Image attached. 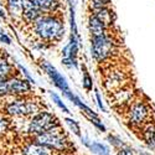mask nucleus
Listing matches in <instances>:
<instances>
[{
	"label": "nucleus",
	"instance_id": "f257e3e1",
	"mask_svg": "<svg viewBox=\"0 0 155 155\" xmlns=\"http://www.w3.org/2000/svg\"><path fill=\"white\" fill-rule=\"evenodd\" d=\"M31 29L37 37L41 47L57 45L64 35V21L61 12L54 14H42L32 25Z\"/></svg>",
	"mask_w": 155,
	"mask_h": 155
},
{
	"label": "nucleus",
	"instance_id": "f03ea898",
	"mask_svg": "<svg viewBox=\"0 0 155 155\" xmlns=\"http://www.w3.org/2000/svg\"><path fill=\"white\" fill-rule=\"evenodd\" d=\"M3 109L5 115L14 118H32L34 115L44 110L38 101H35L29 96L12 97L11 101L5 103Z\"/></svg>",
	"mask_w": 155,
	"mask_h": 155
},
{
	"label": "nucleus",
	"instance_id": "7ed1b4c3",
	"mask_svg": "<svg viewBox=\"0 0 155 155\" xmlns=\"http://www.w3.org/2000/svg\"><path fill=\"white\" fill-rule=\"evenodd\" d=\"M32 140L36 143L41 144L44 147H47L50 149L55 150L56 153H63L71 149V141L68 139V135L66 134V132L60 127L51 129L48 132H45L42 134H38L32 137Z\"/></svg>",
	"mask_w": 155,
	"mask_h": 155
},
{
	"label": "nucleus",
	"instance_id": "20e7f679",
	"mask_svg": "<svg viewBox=\"0 0 155 155\" xmlns=\"http://www.w3.org/2000/svg\"><path fill=\"white\" fill-rule=\"evenodd\" d=\"M117 42L108 34L91 38V54L97 62H104L106 60L110 58L117 52Z\"/></svg>",
	"mask_w": 155,
	"mask_h": 155
},
{
	"label": "nucleus",
	"instance_id": "39448f33",
	"mask_svg": "<svg viewBox=\"0 0 155 155\" xmlns=\"http://www.w3.org/2000/svg\"><path fill=\"white\" fill-rule=\"evenodd\" d=\"M60 127V120L54 113H50L47 110H42L30 118L28 123V133L32 137L42 134L48 132L51 129Z\"/></svg>",
	"mask_w": 155,
	"mask_h": 155
},
{
	"label": "nucleus",
	"instance_id": "423d86ee",
	"mask_svg": "<svg viewBox=\"0 0 155 155\" xmlns=\"http://www.w3.org/2000/svg\"><path fill=\"white\" fill-rule=\"evenodd\" d=\"M127 118H128V122L133 127L140 128L147 125L148 123H150L149 120L151 118L150 106L143 101H134L128 107Z\"/></svg>",
	"mask_w": 155,
	"mask_h": 155
},
{
	"label": "nucleus",
	"instance_id": "0eeeda50",
	"mask_svg": "<svg viewBox=\"0 0 155 155\" xmlns=\"http://www.w3.org/2000/svg\"><path fill=\"white\" fill-rule=\"evenodd\" d=\"M32 91L31 82L20 76H14L8 80V96L10 97H26Z\"/></svg>",
	"mask_w": 155,
	"mask_h": 155
},
{
	"label": "nucleus",
	"instance_id": "6e6552de",
	"mask_svg": "<svg viewBox=\"0 0 155 155\" xmlns=\"http://www.w3.org/2000/svg\"><path fill=\"white\" fill-rule=\"evenodd\" d=\"M123 82H125V73L118 68H113L106 73L104 86L109 92H118L124 88Z\"/></svg>",
	"mask_w": 155,
	"mask_h": 155
},
{
	"label": "nucleus",
	"instance_id": "1a4fd4ad",
	"mask_svg": "<svg viewBox=\"0 0 155 155\" xmlns=\"http://www.w3.org/2000/svg\"><path fill=\"white\" fill-rule=\"evenodd\" d=\"M42 67H44V70H45V72L47 73V76L51 78V81H52V83L58 88V89H61L62 92H67V91H70V88H68V83H67V81H66V78L52 66L51 63H48V62H44L42 63Z\"/></svg>",
	"mask_w": 155,
	"mask_h": 155
},
{
	"label": "nucleus",
	"instance_id": "9d476101",
	"mask_svg": "<svg viewBox=\"0 0 155 155\" xmlns=\"http://www.w3.org/2000/svg\"><path fill=\"white\" fill-rule=\"evenodd\" d=\"M21 155H56V151L31 140L22 145Z\"/></svg>",
	"mask_w": 155,
	"mask_h": 155
},
{
	"label": "nucleus",
	"instance_id": "9b49d317",
	"mask_svg": "<svg viewBox=\"0 0 155 155\" xmlns=\"http://www.w3.org/2000/svg\"><path fill=\"white\" fill-rule=\"evenodd\" d=\"M42 14H54L60 12L61 0H29Z\"/></svg>",
	"mask_w": 155,
	"mask_h": 155
},
{
	"label": "nucleus",
	"instance_id": "f8f14e48",
	"mask_svg": "<svg viewBox=\"0 0 155 155\" xmlns=\"http://www.w3.org/2000/svg\"><path fill=\"white\" fill-rule=\"evenodd\" d=\"M107 30H108V28L93 14V12L88 16V31L92 35V37L107 35Z\"/></svg>",
	"mask_w": 155,
	"mask_h": 155
},
{
	"label": "nucleus",
	"instance_id": "ddd939ff",
	"mask_svg": "<svg viewBox=\"0 0 155 155\" xmlns=\"http://www.w3.org/2000/svg\"><path fill=\"white\" fill-rule=\"evenodd\" d=\"M42 15V12L38 10L35 5H32L29 0H25V5H24V11H22V21L25 24L32 25L38 18Z\"/></svg>",
	"mask_w": 155,
	"mask_h": 155
},
{
	"label": "nucleus",
	"instance_id": "4468645a",
	"mask_svg": "<svg viewBox=\"0 0 155 155\" xmlns=\"http://www.w3.org/2000/svg\"><path fill=\"white\" fill-rule=\"evenodd\" d=\"M24 5L25 0H5V9L9 12V15L15 20L22 19Z\"/></svg>",
	"mask_w": 155,
	"mask_h": 155
},
{
	"label": "nucleus",
	"instance_id": "2eb2a0df",
	"mask_svg": "<svg viewBox=\"0 0 155 155\" xmlns=\"http://www.w3.org/2000/svg\"><path fill=\"white\" fill-rule=\"evenodd\" d=\"M15 72L14 66L6 58L0 57V80H9L11 77L18 76Z\"/></svg>",
	"mask_w": 155,
	"mask_h": 155
},
{
	"label": "nucleus",
	"instance_id": "dca6fc26",
	"mask_svg": "<svg viewBox=\"0 0 155 155\" xmlns=\"http://www.w3.org/2000/svg\"><path fill=\"white\" fill-rule=\"evenodd\" d=\"M81 140H82V143L96 155H109V149L104 144L98 143V141H89L84 138H81Z\"/></svg>",
	"mask_w": 155,
	"mask_h": 155
},
{
	"label": "nucleus",
	"instance_id": "f3484780",
	"mask_svg": "<svg viewBox=\"0 0 155 155\" xmlns=\"http://www.w3.org/2000/svg\"><path fill=\"white\" fill-rule=\"evenodd\" d=\"M93 14L106 25L107 28L112 26L113 22H114V16H113V12L109 8H104V9H101L97 11H93Z\"/></svg>",
	"mask_w": 155,
	"mask_h": 155
},
{
	"label": "nucleus",
	"instance_id": "a211bd4d",
	"mask_svg": "<svg viewBox=\"0 0 155 155\" xmlns=\"http://www.w3.org/2000/svg\"><path fill=\"white\" fill-rule=\"evenodd\" d=\"M11 128L10 118L5 114H0V138L5 137Z\"/></svg>",
	"mask_w": 155,
	"mask_h": 155
},
{
	"label": "nucleus",
	"instance_id": "6ab92c4d",
	"mask_svg": "<svg viewBox=\"0 0 155 155\" xmlns=\"http://www.w3.org/2000/svg\"><path fill=\"white\" fill-rule=\"evenodd\" d=\"M64 122L67 123V125L70 127L71 130L78 137V138H82V134H81V128H80V124L78 122H76L74 119L72 118H64Z\"/></svg>",
	"mask_w": 155,
	"mask_h": 155
},
{
	"label": "nucleus",
	"instance_id": "aec40b11",
	"mask_svg": "<svg viewBox=\"0 0 155 155\" xmlns=\"http://www.w3.org/2000/svg\"><path fill=\"white\" fill-rule=\"evenodd\" d=\"M82 87L84 88L86 92H91L92 87H93V82H92V77L89 76V73L87 71L83 72V77H82Z\"/></svg>",
	"mask_w": 155,
	"mask_h": 155
},
{
	"label": "nucleus",
	"instance_id": "412c9836",
	"mask_svg": "<svg viewBox=\"0 0 155 155\" xmlns=\"http://www.w3.org/2000/svg\"><path fill=\"white\" fill-rule=\"evenodd\" d=\"M89 4H91L93 11H97L101 9L108 8V0H89Z\"/></svg>",
	"mask_w": 155,
	"mask_h": 155
},
{
	"label": "nucleus",
	"instance_id": "4be33fe9",
	"mask_svg": "<svg viewBox=\"0 0 155 155\" xmlns=\"http://www.w3.org/2000/svg\"><path fill=\"white\" fill-rule=\"evenodd\" d=\"M50 96H51V98H52V102L55 103V104L60 108V109H62L64 113H70V110H68V108L64 106V103L61 101V98L56 94V93H52V92H50Z\"/></svg>",
	"mask_w": 155,
	"mask_h": 155
},
{
	"label": "nucleus",
	"instance_id": "5701e85b",
	"mask_svg": "<svg viewBox=\"0 0 155 155\" xmlns=\"http://www.w3.org/2000/svg\"><path fill=\"white\" fill-rule=\"evenodd\" d=\"M107 138H108V140H109V143H110L114 148H118V149L125 148V145H124V143L122 141V139H120V138L115 137V135H112V134H109Z\"/></svg>",
	"mask_w": 155,
	"mask_h": 155
},
{
	"label": "nucleus",
	"instance_id": "b1692460",
	"mask_svg": "<svg viewBox=\"0 0 155 155\" xmlns=\"http://www.w3.org/2000/svg\"><path fill=\"white\" fill-rule=\"evenodd\" d=\"M8 96V80H0V98Z\"/></svg>",
	"mask_w": 155,
	"mask_h": 155
},
{
	"label": "nucleus",
	"instance_id": "393cba45",
	"mask_svg": "<svg viewBox=\"0 0 155 155\" xmlns=\"http://www.w3.org/2000/svg\"><path fill=\"white\" fill-rule=\"evenodd\" d=\"M0 42H3V44H5V45H10L11 44V38H10V36L0 28Z\"/></svg>",
	"mask_w": 155,
	"mask_h": 155
},
{
	"label": "nucleus",
	"instance_id": "a878e982",
	"mask_svg": "<svg viewBox=\"0 0 155 155\" xmlns=\"http://www.w3.org/2000/svg\"><path fill=\"white\" fill-rule=\"evenodd\" d=\"M96 98H97V102H98V107L103 110V112H106V108H104V106H103V103H102V98H101V94H99V92L96 89Z\"/></svg>",
	"mask_w": 155,
	"mask_h": 155
},
{
	"label": "nucleus",
	"instance_id": "bb28decb",
	"mask_svg": "<svg viewBox=\"0 0 155 155\" xmlns=\"http://www.w3.org/2000/svg\"><path fill=\"white\" fill-rule=\"evenodd\" d=\"M117 155H133V151L130 149H128V148H122L118 150Z\"/></svg>",
	"mask_w": 155,
	"mask_h": 155
},
{
	"label": "nucleus",
	"instance_id": "cd10ccee",
	"mask_svg": "<svg viewBox=\"0 0 155 155\" xmlns=\"http://www.w3.org/2000/svg\"><path fill=\"white\" fill-rule=\"evenodd\" d=\"M6 9L2 5V3H0V18H3V19H6Z\"/></svg>",
	"mask_w": 155,
	"mask_h": 155
}]
</instances>
